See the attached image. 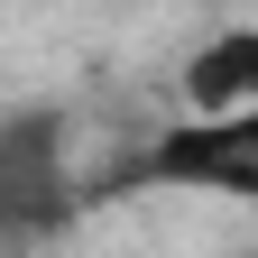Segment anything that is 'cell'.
I'll use <instances>...</instances> for the list:
<instances>
[{"label": "cell", "instance_id": "6da1fadb", "mask_svg": "<svg viewBox=\"0 0 258 258\" xmlns=\"http://www.w3.org/2000/svg\"><path fill=\"white\" fill-rule=\"evenodd\" d=\"M120 194H221V203H249L258 194V111L148 129L102 175H74V212L83 203H120Z\"/></svg>", "mask_w": 258, "mask_h": 258}, {"label": "cell", "instance_id": "7a4b0ae2", "mask_svg": "<svg viewBox=\"0 0 258 258\" xmlns=\"http://www.w3.org/2000/svg\"><path fill=\"white\" fill-rule=\"evenodd\" d=\"M74 221V129L55 102H28L0 120V249L46 240Z\"/></svg>", "mask_w": 258, "mask_h": 258}, {"label": "cell", "instance_id": "3957f363", "mask_svg": "<svg viewBox=\"0 0 258 258\" xmlns=\"http://www.w3.org/2000/svg\"><path fill=\"white\" fill-rule=\"evenodd\" d=\"M258 111V28H221L203 55H184V120Z\"/></svg>", "mask_w": 258, "mask_h": 258}]
</instances>
